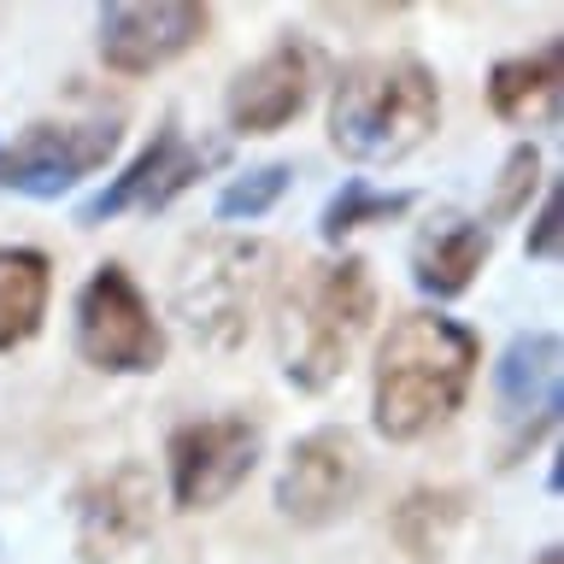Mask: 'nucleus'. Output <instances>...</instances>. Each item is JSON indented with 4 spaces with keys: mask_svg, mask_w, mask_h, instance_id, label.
<instances>
[{
    "mask_svg": "<svg viewBox=\"0 0 564 564\" xmlns=\"http://www.w3.org/2000/svg\"><path fill=\"white\" fill-rule=\"evenodd\" d=\"M282 294V253L259 236L194 241L171 282V306L206 347H241L264 306Z\"/></svg>",
    "mask_w": 564,
    "mask_h": 564,
    "instance_id": "nucleus-4",
    "label": "nucleus"
},
{
    "mask_svg": "<svg viewBox=\"0 0 564 564\" xmlns=\"http://www.w3.org/2000/svg\"><path fill=\"white\" fill-rule=\"evenodd\" d=\"M482 347L447 312H400L370 365V423L382 441H423L465 405Z\"/></svg>",
    "mask_w": 564,
    "mask_h": 564,
    "instance_id": "nucleus-1",
    "label": "nucleus"
},
{
    "mask_svg": "<svg viewBox=\"0 0 564 564\" xmlns=\"http://www.w3.org/2000/svg\"><path fill=\"white\" fill-rule=\"evenodd\" d=\"M441 123L435 70L412 53H382L341 70L329 95V148L352 165H400Z\"/></svg>",
    "mask_w": 564,
    "mask_h": 564,
    "instance_id": "nucleus-2",
    "label": "nucleus"
},
{
    "mask_svg": "<svg viewBox=\"0 0 564 564\" xmlns=\"http://www.w3.org/2000/svg\"><path fill=\"white\" fill-rule=\"evenodd\" d=\"M70 341H77L83 365L106 370V377H148L165 365V324L153 317L141 282L118 259L95 264V276L77 289Z\"/></svg>",
    "mask_w": 564,
    "mask_h": 564,
    "instance_id": "nucleus-5",
    "label": "nucleus"
},
{
    "mask_svg": "<svg viewBox=\"0 0 564 564\" xmlns=\"http://www.w3.org/2000/svg\"><path fill=\"white\" fill-rule=\"evenodd\" d=\"M224 159H229V141H194L176 118H165L148 148H141L95 200L77 206V224L95 229V224L123 218V212H165L171 200H183L212 165H224Z\"/></svg>",
    "mask_w": 564,
    "mask_h": 564,
    "instance_id": "nucleus-8",
    "label": "nucleus"
},
{
    "mask_svg": "<svg viewBox=\"0 0 564 564\" xmlns=\"http://www.w3.org/2000/svg\"><path fill=\"white\" fill-rule=\"evenodd\" d=\"M494 253V229H482L465 212H435L412 241V282L430 300H458L476 282V271Z\"/></svg>",
    "mask_w": 564,
    "mask_h": 564,
    "instance_id": "nucleus-14",
    "label": "nucleus"
},
{
    "mask_svg": "<svg viewBox=\"0 0 564 564\" xmlns=\"http://www.w3.org/2000/svg\"><path fill=\"white\" fill-rule=\"evenodd\" d=\"M100 59L118 77H153V70L176 65L183 53H194L212 30V7L200 0H123V7H100Z\"/></svg>",
    "mask_w": 564,
    "mask_h": 564,
    "instance_id": "nucleus-10",
    "label": "nucleus"
},
{
    "mask_svg": "<svg viewBox=\"0 0 564 564\" xmlns=\"http://www.w3.org/2000/svg\"><path fill=\"white\" fill-rule=\"evenodd\" d=\"M53 300V264L42 247H0V352L42 335Z\"/></svg>",
    "mask_w": 564,
    "mask_h": 564,
    "instance_id": "nucleus-17",
    "label": "nucleus"
},
{
    "mask_svg": "<svg viewBox=\"0 0 564 564\" xmlns=\"http://www.w3.org/2000/svg\"><path fill=\"white\" fill-rule=\"evenodd\" d=\"M470 523V494L465 488H412L405 500L388 511V535L412 564L447 558L458 529Z\"/></svg>",
    "mask_w": 564,
    "mask_h": 564,
    "instance_id": "nucleus-16",
    "label": "nucleus"
},
{
    "mask_svg": "<svg viewBox=\"0 0 564 564\" xmlns=\"http://www.w3.org/2000/svg\"><path fill=\"white\" fill-rule=\"evenodd\" d=\"M529 564H564V553H558V546H541V553L529 558Z\"/></svg>",
    "mask_w": 564,
    "mask_h": 564,
    "instance_id": "nucleus-22",
    "label": "nucleus"
},
{
    "mask_svg": "<svg viewBox=\"0 0 564 564\" xmlns=\"http://www.w3.org/2000/svg\"><path fill=\"white\" fill-rule=\"evenodd\" d=\"M365 488V453L347 423H324V430L300 435L289 447V465L276 476V511L300 529H324L341 511H352Z\"/></svg>",
    "mask_w": 564,
    "mask_h": 564,
    "instance_id": "nucleus-9",
    "label": "nucleus"
},
{
    "mask_svg": "<svg viewBox=\"0 0 564 564\" xmlns=\"http://www.w3.org/2000/svg\"><path fill=\"white\" fill-rule=\"evenodd\" d=\"M264 453V423L253 412H218L194 417L165 441V470H171V506L176 511H212L259 470Z\"/></svg>",
    "mask_w": 564,
    "mask_h": 564,
    "instance_id": "nucleus-7",
    "label": "nucleus"
},
{
    "mask_svg": "<svg viewBox=\"0 0 564 564\" xmlns=\"http://www.w3.org/2000/svg\"><path fill=\"white\" fill-rule=\"evenodd\" d=\"M494 400H500V417L518 423L511 447L500 465H518L541 447L546 435L558 430V335L553 329H523L511 335L500 365H494Z\"/></svg>",
    "mask_w": 564,
    "mask_h": 564,
    "instance_id": "nucleus-13",
    "label": "nucleus"
},
{
    "mask_svg": "<svg viewBox=\"0 0 564 564\" xmlns=\"http://www.w3.org/2000/svg\"><path fill=\"white\" fill-rule=\"evenodd\" d=\"M412 206H417V194H405V188H370L365 176H352V183H341V188L324 200V212H317V236L335 247V241L359 236L365 224H394V218H405Z\"/></svg>",
    "mask_w": 564,
    "mask_h": 564,
    "instance_id": "nucleus-18",
    "label": "nucleus"
},
{
    "mask_svg": "<svg viewBox=\"0 0 564 564\" xmlns=\"http://www.w3.org/2000/svg\"><path fill=\"white\" fill-rule=\"evenodd\" d=\"M317 83V47L306 35H276L253 65H241L224 88V118L236 135H276L294 123Z\"/></svg>",
    "mask_w": 564,
    "mask_h": 564,
    "instance_id": "nucleus-12",
    "label": "nucleus"
},
{
    "mask_svg": "<svg viewBox=\"0 0 564 564\" xmlns=\"http://www.w3.org/2000/svg\"><path fill=\"white\" fill-rule=\"evenodd\" d=\"M377 317V282L359 253L335 259V264H312L306 276L282 294V317H276V359H282V382L300 394H324L347 377L352 352L370 335Z\"/></svg>",
    "mask_w": 564,
    "mask_h": 564,
    "instance_id": "nucleus-3",
    "label": "nucleus"
},
{
    "mask_svg": "<svg viewBox=\"0 0 564 564\" xmlns=\"http://www.w3.org/2000/svg\"><path fill=\"white\" fill-rule=\"evenodd\" d=\"M289 183H294V165L271 159V165H253V171L229 176L212 212H218L224 224H253V218H264V212L282 200V194H289Z\"/></svg>",
    "mask_w": 564,
    "mask_h": 564,
    "instance_id": "nucleus-19",
    "label": "nucleus"
},
{
    "mask_svg": "<svg viewBox=\"0 0 564 564\" xmlns=\"http://www.w3.org/2000/svg\"><path fill=\"white\" fill-rule=\"evenodd\" d=\"M153 511H159V488L153 470L141 458L88 476L70 494V518H77V558L83 564H118L123 553H135L153 535Z\"/></svg>",
    "mask_w": 564,
    "mask_h": 564,
    "instance_id": "nucleus-11",
    "label": "nucleus"
},
{
    "mask_svg": "<svg viewBox=\"0 0 564 564\" xmlns=\"http://www.w3.org/2000/svg\"><path fill=\"white\" fill-rule=\"evenodd\" d=\"M564 88V47L541 42L535 53H511L488 70V106L506 123H553Z\"/></svg>",
    "mask_w": 564,
    "mask_h": 564,
    "instance_id": "nucleus-15",
    "label": "nucleus"
},
{
    "mask_svg": "<svg viewBox=\"0 0 564 564\" xmlns=\"http://www.w3.org/2000/svg\"><path fill=\"white\" fill-rule=\"evenodd\" d=\"M535 188H541V148H535V141H518V148L506 153L500 176H494V200H488V212H482L476 224L494 229V224L518 218V212L529 206V194H535Z\"/></svg>",
    "mask_w": 564,
    "mask_h": 564,
    "instance_id": "nucleus-20",
    "label": "nucleus"
},
{
    "mask_svg": "<svg viewBox=\"0 0 564 564\" xmlns=\"http://www.w3.org/2000/svg\"><path fill=\"white\" fill-rule=\"evenodd\" d=\"M529 259H558V188H546L535 224H529Z\"/></svg>",
    "mask_w": 564,
    "mask_h": 564,
    "instance_id": "nucleus-21",
    "label": "nucleus"
},
{
    "mask_svg": "<svg viewBox=\"0 0 564 564\" xmlns=\"http://www.w3.org/2000/svg\"><path fill=\"white\" fill-rule=\"evenodd\" d=\"M123 141V118L118 112H53L35 118L12 148H0V188L30 194V200H59L95 176Z\"/></svg>",
    "mask_w": 564,
    "mask_h": 564,
    "instance_id": "nucleus-6",
    "label": "nucleus"
}]
</instances>
